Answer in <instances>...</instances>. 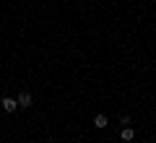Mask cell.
Returning a JSON list of instances; mask_svg holds the SVG:
<instances>
[{"label": "cell", "instance_id": "cell-2", "mask_svg": "<svg viewBox=\"0 0 156 143\" xmlns=\"http://www.w3.org/2000/svg\"><path fill=\"white\" fill-rule=\"evenodd\" d=\"M107 125H109V117H107L104 112H99V115L94 117V127H96V130H104Z\"/></svg>", "mask_w": 156, "mask_h": 143}, {"label": "cell", "instance_id": "cell-1", "mask_svg": "<svg viewBox=\"0 0 156 143\" xmlns=\"http://www.w3.org/2000/svg\"><path fill=\"white\" fill-rule=\"evenodd\" d=\"M16 102H18V107H23V109H29V107L34 104V96H31L29 91H21V94L16 96Z\"/></svg>", "mask_w": 156, "mask_h": 143}, {"label": "cell", "instance_id": "cell-5", "mask_svg": "<svg viewBox=\"0 0 156 143\" xmlns=\"http://www.w3.org/2000/svg\"><path fill=\"white\" fill-rule=\"evenodd\" d=\"M151 3H156V0H151Z\"/></svg>", "mask_w": 156, "mask_h": 143}, {"label": "cell", "instance_id": "cell-4", "mask_svg": "<svg viewBox=\"0 0 156 143\" xmlns=\"http://www.w3.org/2000/svg\"><path fill=\"white\" fill-rule=\"evenodd\" d=\"M3 109L11 115V112H16V109H18V102L13 99V96H5V99H3Z\"/></svg>", "mask_w": 156, "mask_h": 143}, {"label": "cell", "instance_id": "cell-3", "mask_svg": "<svg viewBox=\"0 0 156 143\" xmlns=\"http://www.w3.org/2000/svg\"><path fill=\"white\" fill-rule=\"evenodd\" d=\"M120 138H122L125 143H133V141H135V130H133L130 125H125L122 130H120Z\"/></svg>", "mask_w": 156, "mask_h": 143}]
</instances>
